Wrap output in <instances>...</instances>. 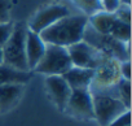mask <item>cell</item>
I'll return each mask as SVG.
<instances>
[{"label":"cell","instance_id":"e0dca14e","mask_svg":"<svg viewBox=\"0 0 132 126\" xmlns=\"http://www.w3.org/2000/svg\"><path fill=\"white\" fill-rule=\"evenodd\" d=\"M117 92L118 99L127 107V109L131 108V82L127 79H120L117 83Z\"/></svg>","mask_w":132,"mask_h":126},{"label":"cell","instance_id":"603a6c76","mask_svg":"<svg viewBox=\"0 0 132 126\" xmlns=\"http://www.w3.org/2000/svg\"><path fill=\"white\" fill-rule=\"evenodd\" d=\"M101 3H102L104 11L110 12V13H113L119 7V0H101Z\"/></svg>","mask_w":132,"mask_h":126},{"label":"cell","instance_id":"ba28073f","mask_svg":"<svg viewBox=\"0 0 132 126\" xmlns=\"http://www.w3.org/2000/svg\"><path fill=\"white\" fill-rule=\"evenodd\" d=\"M65 109L79 118H95L93 100L89 90H73Z\"/></svg>","mask_w":132,"mask_h":126},{"label":"cell","instance_id":"277c9868","mask_svg":"<svg viewBox=\"0 0 132 126\" xmlns=\"http://www.w3.org/2000/svg\"><path fill=\"white\" fill-rule=\"evenodd\" d=\"M91 94L93 100V114L100 126H109L117 117L129 110L115 95H110L106 91Z\"/></svg>","mask_w":132,"mask_h":126},{"label":"cell","instance_id":"9a60e30c","mask_svg":"<svg viewBox=\"0 0 132 126\" xmlns=\"http://www.w3.org/2000/svg\"><path fill=\"white\" fill-rule=\"evenodd\" d=\"M114 39L122 42V43H129V38H131V24H126L122 22L117 18V21L114 22V26L110 31V34Z\"/></svg>","mask_w":132,"mask_h":126},{"label":"cell","instance_id":"ac0fdd59","mask_svg":"<svg viewBox=\"0 0 132 126\" xmlns=\"http://www.w3.org/2000/svg\"><path fill=\"white\" fill-rule=\"evenodd\" d=\"M11 0H0V24L11 22Z\"/></svg>","mask_w":132,"mask_h":126},{"label":"cell","instance_id":"30bf717a","mask_svg":"<svg viewBox=\"0 0 132 126\" xmlns=\"http://www.w3.org/2000/svg\"><path fill=\"white\" fill-rule=\"evenodd\" d=\"M62 77L71 90H89L93 82L95 70L71 66L68 72L62 74Z\"/></svg>","mask_w":132,"mask_h":126},{"label":"cell","instance_id":"52a82bcc","mask_svg":"<svg viewBox=\"0 0 132 126\" xmlns=\"http://www.w3.org/2000/svg\"><path fill=\"white\" fill-rule=\"evenodd\" d=\"M70 12L65 5L61 4H54V5H49L45 7L43 9H40L30 21L29 24V30L36 34H40L43 30H45L47 27L52 26L54 22H57L58 20L69 16Z\"/></svg>","mask_w":132,"mask_h":126},{"label":"cell","instance_id":"7402d4cb","mask_svg":"<svg viewBox=\"0 0 132 126\" xmlns=\"http://www.w3.org/2000/svg\"><path fill=\"white\" fill-rule=\"evenodd\" d=\"M119 70H120V77L123 79L131 81V61H122L119 64Z\"/></svg>","mask_w":132,"mask_h":126},{"label":"cell","instance_id":"8992f818","mask_svg":"<svg viewBox=\"0 0 132 126\" xmlns=\"http://www.w3.org/2000/svg\"><path fill=\"white\" fill-rule=\"evenodd\" d=\"M119 64L117 60L106 57L101 65L95 70V77L91 87H95L100 91H104L109 87H114L120 79V70H119Z\"/></svg>","mask_w":132,"mask_h":126},{"label":"cell","instance_id":"8fae6325","mask_svg":"<svg viewBox=\"0 0 132 126\" xmlns=\"http://www.w3.org/2000/svg\"><path fill=\"white\" fill-rule=\"evenodd\" d=\"M47 44L42 40L39 34L32 33L27 29L26 33V60L30 70H34L35 66L42 60L44 52H45Z\"/></svg>","mask_w":132,"mask_h":126},{"label":"cell","instance_id":"7c38bea8","mask_svg":"<svg viewBox=\"0 0 132 126\" xmlns=\"http://www.w3.org/2000/svg\"><path fill=\"white\" fill-rule=\"evenodd\" d=\"M115 21H117V17H115L114 13L101 11L98 13H95V14L89 16L88 25L95 31H97L100 34H104V35H109Z\"/></svg>","mask_w":132,"mask_h":126},{"label":"cell","instance_id":"3957f363","mask_svg":"<svg viewBox=\"0 0 132 126\" xmlns=\"http://www.w3.org/2000/svg\"><path fill=\"white\" fill-rule=\"evenodd\" d=\"M73 66L68 48L47 44L45 52L34 70L45 76H62Z\"/></svg>","mask_w":132,"mask_h":126},{"label":"cell","instance_id":"2e32d148","mask_svg":"<svg viewBox=\"0 0 132 126\" xmlns=\"http://www.w3.org/2000/svg\"><path fill=\"white\" fill-rule=\"evenodd\" d=\"M73 2L75 3L78 8H80L88 16H92L95 13L104 11L101 0H73Z\"/></svg>","mask_w":132,"mask_h":126},{"label":"cell","instance_id":"44dd1931","mask_svg":"<svg viewBox=\"0 0 132 126\" xmlns=\"http://www.w3.org/2000/svg\"><path fill=\"white\" fill-rule=\"evenodd\" d=\"M109 126H131V112L126 110L123 114L117 117Z\"/></svg>","mask_w":132,"mask_h":126},{"label":"cell","instance_id":"5b68a950","mask_svg":"<svg viewBox=\"0 0 132 126\" xmlns=\"http://www.w3.org/2000/svg\"><path fill=\"white\" fill-rule=\"evenodd\" d=\"M68 52L73 66L83 69L96 70L101 65V62L106 58V56H104L101 52H98L96 48H93L84 40L68 47Z\"/></svg>","mask_w":132,"mask_h":126},{"label":"cell","instance_id":"5bb4252c","mask_svg":"<svg viewBox=\"0 0 132 126\" xmlns=\"http://www.w3.org/2000/svg\"><path fill=\"white\" fill-rule=\"evenodd\" d=\"M29 72H20L5 64L0 65V86L3 85H25L30 81Z\"/></svg>","mask_w":132,"mask_h":126},{"label":"cell","instance_id":"cb8c5ba5","mask_svg":"<svg viewBox=\"0 0 132 126\" xmlns=\"http://www.w3.org/2000/svg\"><path fill=\"white\" fill-rule=\"evenodd\" d=\"M4 64V55H3V47H0V65Z\"/></svg>","mask_w":132,"mask_h":126},{"label":"cell","instance_id":"7a4b0ae2","mask_svg":"<svg viewBox=\"0 0 132 126\" xmlns=\"http://www.w3.org/2000/svg\"><path fill=\"white\" fill-rule=\"evenodd\" d=\"M26 33L27 27L23 24L13 26L11 38L3 46L4 64L20 72L30 70L26 60Z\"/></svg>","mask_w":132,"mask_h":126},{"label":"cell","instance_id":"d6986e66","mask_svg":"<svg viewBox=\"0 0 132 126\" xmlns=\"http://www.w3.org/2000/svg\"><path fill=\"white\" fill-rule=\"evenodd\" d=\"M115 17L126 24H131V7H126V5H119L114 12Z\"/></svg>","mask_w":132,"mask_h":126},{"label":"cell","instance_id":"9c48e42d","mask_svg":"<svg viewBox=\"0 0 132 126\" xmlns=\"http://www.w3.org/2000/svg\"><path fill=\"white\" fill-rule=\"evenodd\" d=\"M45 86H47V90L52 100L56 103V105L60 109H65L73 90L70 88L68 82L63 79V77L62 76H48L45 79Z\"/></svg>","mask_w":132,"mask_h":126},{"label":"cell","instance_id":"6da1fadb","mask_svg":"<svg viewBox=\"0 0 132 126\" xmlns=\"http://www.w3.org/2000/svg\"><path fill=\"white\" fill-rule=\"evenodd\" d=\"M88 25V17L83 14L66 16L52 26L43 30L39 36L45 44H53L68 48L83 40L84 30Z\"/></svg>","mask_w":132,"mask_h":126},{"label":"cell","instance_id":"4fadbf2b","mask_svg":"<svg viewBox=\"0 0 132 126\" xmlns=\"http://www.w3.org/2000/svg\"><path fill=\"white\" fill-rule=\"evenodd\" d=\"M23 85H3L0 86V112L11 109L21 98Z\"/></svg>","mask_w":132,"mask_h":126},{"label":"cell","instance_id":"ffe728a7","mask_svg":"<svg viewBox=\"0 0 132 126\" xmlns=\"http://www.w3.org/2000/svg\"><path fill=\"white\" fill-rule=\"evenodd\" d=\"M12 31H13V25L11 22L0 24V47H3L8 42V39L12 35Z\"/></svg>","mask_w":132,"mask_h":126}]
</instances>
